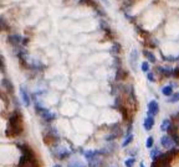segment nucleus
I'll return each mask as SVG.
<instances>
[{
  "mask_svg": "<svg viewBox=\"0 0 179 167\" xmlns=\"http://www.w3.org/2000/svg\"><path fill=\"white\" fill-rule=\"evenodd\" d=\"M19 147L22 151V155L19 160V167H39L36 157L31 151V149L26 145H20Z\"/></svg>",
  "mask_w": 179,
  "mask_h": 167,
  "instance_id": "nucleus-1",
  "label": "nucleus"
},
{
  "mask_svg": "<svg viewBox=\"0 0 179 167\" xmlns=\"http://www.w3.org/2000/svg\"><path fill=\"white\" fill-rule=\"evenodd\" d=\"M20 132H21V126H20L19 114L18 113H14V114L10 115V118H9V126H7L6 135L15 136V135H19Z\"/></svg>",
  "mask_w": 179,
  "mask_h": 167,
  "instance_id": "nucleus-2",
  "label": "nucleus"
},
{
  "mask_svg": "<svg viewBox=\"0 0 179 167\" xmlns=\"http://www.w3.org/2000/svg\"><path fill=\"white\" fill-rule=\"evenodd\" d=\"M137 61H138V52L137 50L133 48L131 53H130V64H131V68L133 72H137Z\"/></svg>",
  "mask_w": 179,
  "mask_h": 167,
  "instance_id": "nucleus-3",
  "label": "nucleus"
},
{
  "mask_svg": "<svg viewBox=\"0 0 179 167\" xmlns=\"http://www.w3.org/2000/svg\"><path fill=\"white\" fill-rule=\"evenodd\" d=\"M20 98H21V100H22V103H24L25 106H30V103H31L30 94L28 93V89L25 88V86L20 87Z\"/></svg>",
  "mask_w": 179,
  "mask_h": 167,
  "instance_id": "nucleus-4",
  "label": "nucleus"
},
{
  "mask_svg": "<svg viewBox=\"0 0 179 167\" xmlns=\"http://www.w3.org/2000/svg\"><path fill=\"white\" fill-rule=\"evenodd\" d=\"M159 113V105L156 100H151L148 103V112L147 114L148 115H152V116H156L157 114Z\"/></svg>",
  "mask_w": 179,
  "mask_h": 167,
  "instance_id": "nucleus-5",
  "label": "nucleus"
},
{
  "mask_svg": "<svg viewBox=\"0 0 179 167\" xmlns=\"http://www.w3.org/2000/svg\"><path fill=\"white\" fill-rule=\"evenodd\" d=\"M160 144H162V146H163L164 149L170 150L174 146V141L172 140V137H170L169 135H164V136H162V139H160Z\"/></svg>",
  "mask_w": 179,
  "mask_h": 167,
  "instance_id": "nucleus-6",
  "label": "nucleus"
},
{
  "mask_svg": "<svg viewBox=\"0 0 179 167\" xmlns=\"http://www.w3.org/2000/svg\"><path fill=\"white\" fill-rule=\"evenodd\" d=\"M39 114L44 118L45 120H47V121H50V120H54L55 118H56V115H55V113H52V112H50L49 109H45V108H42V109L39 112Z\"/></svg>",
  "mask_w": 179,
  "mask_h": 167,
  "instance_id": "nucleus-7",
  "label": "nucleus"
},
{
  "mask_svg": "<svg viewBox=\"0 0 179 167\" xmlns=\"http://www.w3.org/2000/svg\"><path fill=\"white\" fill-rule=\"evenodd\" d=\"M167 131H168V135L172 137V140L174 141V144L179 145V134H178V131H177V128H175V126H170Z\"/></svg>",
  "mask_w": 179,
  "mask_h": 167,
  "instance_id": "nucleus-8",
  "label": "nucleus"
},
{
  "mask_svg": "<svg viewBox=\"0 0 179 167\" xmlns=\"http://www.w3.org/2000/svg\"><path fill=\"white\" fill-rule=\"evenodd\" d=\"M7 40H9V42H10L13 46H15V47L20 46V45L24 42L22 37H21L20 35H10L9 37H7Z\"/></svg>",
  "mask_w": 179,
  "mask_h": 167,
  "instance_id": "nucleus-9",
  "label": "nucleus"
},
{
  "mask_svg": "<svg viewBox=\"0 0 179 167\" xmlns=\"http://www.w3.org/2000/svg\"><path fill=\"white\" fill-rule=\"evenodd\" d=\"M153 125H154V116H152V115H148V114H147V118L144 119V124H143L144 130L149 131V130L153 128Z\"/></svg>",
  "mask_w": 179,
  "mask_h": 167,
  "instance_id": "nucleus-10",
  "label": "nucleus"
},
{
  "mask_svg": "<svg viewBox=\"0 0 179 167\" xmlns=\"http://www.w3.org/2000/svg\"><path fill=\"white\" fill-rule=\"evenodd\" d=\"M102 165V158L100 157V155L95 156V157H92L88 160V166L90 167H101Z\"/></svg>",
  "mask_w": 179,
  "mask_h": 167,
  "instance_id": "nucleus-11",
  "label": "nucleus"
},
{
  "mask_svg": "<svg viewBox=\"0 0 179 167\" xmlns=\"http://www.w3.org/2000/svg\"><path fill=\"white\" fill-rule=\"evenodd\" d=\"M1 84H3V87H4L6 90H9L10 93H13V92H14V86H13V83H11L9 79L4 78L3 82H1Z\"/></svg>",
  "mask_w": 179,
  "mask_h": 167,
  "instance_id": "nucleus-12",
  "label": "nucleus"
},
{
  "mask_svg": "<svg viewBox=\"0 0 179 167\" xmlns=\"http://www.w3.org/2000/svg\"><path fill=\"white\" fill-rule=\"evenodd\" d=\"M157 69L160 74H163V76H166V77H169V76H172L173 74V69H170V68H163V67H159V68H157Z\"/></svg>",
  "mask_w": 179,
  "mask_h": 167,
  "instance_id": "nucleus-13",
  "label": "nucleus"
},
{
  "mask_svg": "<svg viewBox=\"0 0 179 167\" xmlns=\"http://www.w3.org/2000/svg\"><path fill=\"white\" fill-rule=\"evenodd\" d=\"M162 93H163V95H166V97H170L173 94V87L172 86H166L163 89H162Z\"/></svg>",
  "mask_w": 179,
  "mask_h": 167,
  "instance_id": "nucleus-14",
  "label": "nucleus"
},
{
  "mask_svg": "<svg viewBox=\"0 0 179 167\" xmlns=\"http://www.w3.org/2000/svg\"><path fill=\"white\" fill-rule=\"evenodd\" d=\"M57 156L60 157V158H66L67 156H70V151H67V150H65V149H58V152H57Z\"/></svg>",
  "mask_w": 179,
  "mask_h": 167,
  "instance_id": "nucleus-15",
  "label": "nucleus"
},
{
  "mask_svg": "<svg viewBox=\"0 0 179 167\" xmlns=\"http://www.w3.org/2000/svg\"><path fill=\"white\" fill-rule=\"evenodd\" d=\"M170 126H172V123H170L169 119H167V120H164L163 123H162V125H160V130H162V131H167Z\"/></svg>",
  "mask_w": 179,
  "mask_h": 167,
  "instance_id": "nucleus-16",
  "label": "nucleus"
},
{
  "mask_svg": "<svg viewBox=\"0 0 179 167\" xmlns=\"http://www.w3.org/2000/svg\"><path fill=\"white\" fill-rule=\"evenodd\" d=\"M143 53H144V56H146V57L148 58V60H149V62H151V63H156V61H157V60H156V56L153 55L151 51H144Z\"/></svg>",
  "mask_w": 179,
  "mask_h": 167,
  "instance_id": "nucleus-17",
  "label": "nucleus"
},
{
  "mask_svg": "<svg viewBox=\"0 0 179 167\" xmlns=\"http://www.w3.org/2000/svg\"><path fill=\"white\" fill-rule=\"evenodd\" d=\"M160 154H162L160 150H159L158 147H154V149H152V151H151V157L153 158V160H157L158 156H159Z\"/></svg>",
  "mask_w": 179,
  "mask_h": 167,
  "instance_id": "nucleus-18",
  "label": "nucleus"
},
{
  "mask_svg": "<svg viewBox=\"0 0 179 167\" xmlns=\"http://www.w3.org/2000/svg\"><path fill=\"white\" fill-rule=\"evenodd\" d=\"M168 102L169 103H177V102H179V92H178V93H174V94L170 95L169 99H168Z\"/></svg>",
  "mask_w": 179,
  "mask_h": 167,
  "instance_id": "nucleus-19",
  "label": "nucleus"
},
{
  "mask_svg": "<svg viewBox=\"0 0 179 167\" xmlns=\"http://www.w3.org/2000/svg\"><path fill=\"white\" fill-rule=\"evenodd\" d=\"M132 140H133V135L132 134H128V135H127V137H126V140L123 141V144H122V146L123 147H126V146H128L131 143H132Z\"/></svg>",
  "mask_w": 179,
  "mask_h": 167,
  "instance_id": "nucleus-20",
  "label": "nucleus"
},
{
  "mask_svg": "<svg viewBox=\"0 0 179 167\" xmlns=\"http://www.w3.org/2000/svg\"><path fill=\"white\" fill-rule=\"evenodd\" d=\"M7 22L5 21V19L4 18H0V30L1 31H6L7 30Z\"/></svg>",
  "mask_w": 179,
  "mask_h": 167,
  "instance_id": "nucleus-21",
  "label": "nucleus"
},
{
  "mask_svg": "<svg viewBox=\"0 0 179 167\" xmlns=\"http://www.w3.org/2000/svg\"><path fill=\"white\" fill-rule=\"evenodd\" d=\"M134 162H136V158L130 157V158H127V160L124 161V166H126V167H133Z\"/></svg>",
  "mask_w": 179,
  "mask_h": 167,
  "instance_id": "nucleus-22",
  "label": "nucleus"
},
{
  "mask_svg": "<svg viewBox=\"0 0 179 167\" xmlns=\"http://www.w3.org/2000/svg\"><path fill=\"white\" fill-rule=\"evenodd\" d=\"M69 167H86V165L80 162V161H72L69 163Z\"/></svg>",
  "mask_w": 179,
  "mask_h": 167,
  "instance_id": "nucleus-23",
  "label": "nucleus"
},
{
  "mask_svg": "<svg viewBox=\"0 0 179 167\" xmlns=\"http://www.w3.org/2000/svg\"><path fill=\"white\" fill-rule=\"evenodd\" d=\"M153 144H154V139H153V136L147 137V141H146V146H147V149H152V147H153Z\"/></svg>",
  "mask_w": 179,
  "mask_h": 167,
  "instance_id": "nucleus-24",
  "label": "nucleus"
},
{
  "mask_svg": "<svg viewBox=\"0 0 179 167\" xmlns=\"http://www.w3.org/2000/svg\"><path fill=\"white\" fill-rule=\"evenodd\" d=\"M142 71H143V72H148V71H149V63H148L147 61H144V62L142 63Z\"/></svg>",
  "mask_w": 179,
  "mask_h": 167,
  "instance_id": "nucleus-25",
  "label": "nucleus"
},
{
  "mask_svg": "<svg viewBox=\"0 0 179 167\" xmlns=\"http://www.w3.org/2000/svg\"><path fill=\"white\" fill-rule=\"evenodd\" d=\"M147 78H148L149 82H156V78H154V74H153V72H149V73H148Z\"/></svg>",
  "mask_w": 179,
  "mask_h": 167,
  "instance_id": "nucleus-26",
  "label": "nucleus"
},
{
  "mask_svg": "<svg viewBox=\"0 0 179 167\" xmlns=\"http://www.w3.org/2000/svg\"><path fill=\"white\" fill-rule=\"evenodd\" d=\"M116 136H117L116 134H111V135H107V136H106V141H112Z\"/></svg>",
  "mask_w": 179,
  "mask_h": 167,
  "instance_id": "nucleus-27",
  "label": "nucleus"
},
{
  "mask_svg": "<svg viewBox=\"0 0 179 167\" xmlns=\"http://www.w3.org/2000/svg\"><path fill=\"white\" fill-rule=\"evenodd\" d=\"M117 48H119V46H118V45H115V46L112 47V53H117V52L119 51V50H117Z\"/></svg>",
  "mask_w": 179,
  "mask_h": 167,
  "instance_id": "nucleus-28",
  "label": "nucleus"
},
{
  "mask_svg": "<svg viewBox=\"0 0 179 167\" xmlns=\"http://www.w3.org/2000/svg\"><path fill=\"white\" fill-rule=\"evenodd\" d=\"M0 71H1V72L5 71V66H4V62L1 60H0Z\"/></svg>",
  "mask_w": 179,
  "mask_h": 167,
  "instance_id": "nucleus-29",
  "label": "nucleus"
},
{
  "mask_svg": "<svg viewBox=\"0 0 179 167\" xmlns=\"http://www.w3.org/2000/svg\"><path fill=\"white\" fill-rule=\"evenodd\" d=\"M173 76H174V77H179V68H175V69L173 71Z\"/></svg>",
  "mask_w": 179,
  "mask_h": 167,
  "instance_id": "nucleus-30",
  "label": "nucleus"
},
{
  "mask_svg": "<svg viewBox=\"0 0 179 167\" xmlns=\"http://www.w3.org/2000/svg\"><path fill=\"white\" fill-rule=\"evenodd\" d=\"M102 1H103V3L106 4V5H108V1H107V0H102Z\"/></svg>",
  "mask_w": 179,
  "mask_h": 167,
  "instance_id": "nucleus-31",
  "label": "nucleus"
},
{
  "mask_svg": "<svg viewBox=\"0 0 179 167\" xmlns=\"http://www.w3.org/2000/svg\"><path fill=\"white\" fill-rule=\"evenodd\" d=\"M141 167H146V166H144V163H143V162L141 163Z\"/></svg>",
  "mask_w": 179,
  "mask_h": 167,
  "instance_id": "nucleus-32",
  "label": "nucleus"
},
{
  "mask_svg": "<svg viewBox=\"0 0 179 167\" xmlns=\"http://www.w3.org/2000/svg\"><path fill=\"white\" fill-rule=\"evenodd\" d=\"M54 167H61V166H60V165H55Z\"/></svg>",
  "mask_w": 179,
  "mask_h": 167,
  "instance_id": "nucleus-33",
  "label": "nucleus"
},
{
  "mask_svg": "<svg viewBox=\"0 0 179 167\" xmlns=\"http://www.w3.org/2000/svg\"><path fill=\"white\" fill-rule=\"evenodd\" d=\"M178 118H179V113H178Z\"/></svg>",
  "mask_w": 179,
  "mask_h": 167,
  "instance_id": "nucleus-34",
  "label": "nucleus"
}]
</instances>
